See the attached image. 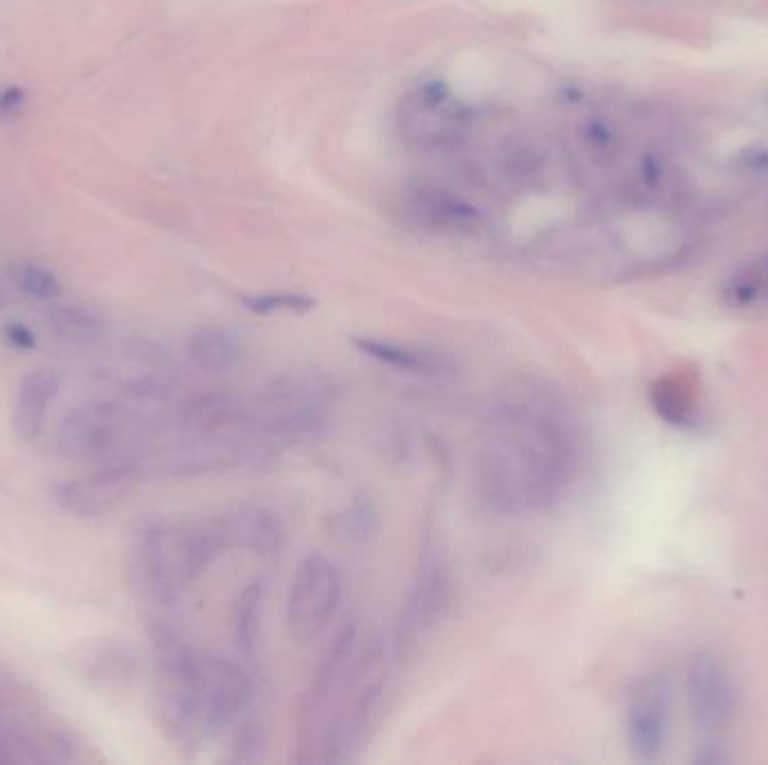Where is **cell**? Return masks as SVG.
Masks as SVG:
<instances>
[{"mask_svg":"<svg viewBox=\"0 0 768 765\" xmlns=\"http://www.w3.org/2000/svg\"><path fill=\"white\" fill-rule=\"evenodd\" d=\"M573 467L575 440L562 404L535 382L512 384L474 451L477 499L497 514L537 512L562 494Z\"/></svg>","mask_w":768,"mask_h":765,"instance_id":"1","label":"cell"},{"mask_svg":"<svg viewBox=\"0 0 768 765\" xmlns=\"http://www.w3.org/2000/svg\"><path fill=\"white\" fill-rule=\"evenodd\" d=\"M225 548L221 521L155 523L133 546L131 582L146 599L171 604Z\"/></svg>","mask_w":768,"mask_h":765,"instance_id":"2","label":"cell"},{"mask_svg":"<svg viewBox=\"0 0 768 765\" xmlns=\"http://www.w3.org/2000/svg\"><path fill=\"white\" fill-rule=\"evenodd\" d=\"M335 404L337 386L331 377L313 368H292L263 386L252 409L274 442H290L319 436Z\"/></svg>","mask_w":768,"mask_h":765,"instance_id":"3","label":"cell"},{"mask_svg":"<svg viewBox=\"0 0 768 765\" xmlns=\"http://www.w3.org/2000/svg\"><path fill=\"white\" fill-rule=\"evenodd\" d=\"M57 449L72 460H93L99 467L137 469L131 420L120 404L93 400L77 404L57 427Z\"/></svg>","mask_w":768,"mask_h":765,"instance_id":"4","label":"cell"},{"mask_svg":"<svg viewBox=\"0 0 768 765\" xmlns=\"http://www.w3.org/2000/svg\"><path fill=\"white\" fill-rule=\"evenodd\" d=\"M151 642L164 721L178 739H196L200 736L196 721L198 653L162 624L151 626Z\"/></svg>","mask_w":768,"mask_h":765,"instance_id":"5","label":"cell"},{"mask_svg":"<svg viewBox=\"0 0 768 765\" xmlns=\"http://www.w3.org/2000/svg\"><path fill=\"white\" fill-rule=\"evenodd\" d=\"M344 597V579L331 559L310 555L292 575L286 620L292 640L310 644L322 638Z\"/></svg>","mask_w":768,"mask_h":765,"instance_id":"6","label":"cell"},{"mask_svg":"<svg viewBox=\"0 0 768 765\" xmlns=\"http://www.w3.org/2000/svg\"><path fill=\"white\" fill-rule=\"evenodd\" d=\"M252 685L239 662L216 653H198L196 721L198 734L225 732L250 703Z\"/></svg>","mask_w":768,"mask_h":765,"instance_id":"7","label":"cell"},{"mask_svg":"<svg viewBox=\"0 0 768 765\" xmlns=\"http://www.w3.org/2000/svg\"><path fill=\"white\" fill-rule=\"evenodd\" d=\"M450 577L438 555L436 543L427 534L423 543V555L418 561L416 582L411 588L405 613L400 617L398 626V651L409 653L416 647L418 640L434 629V624L441 620L447 604H450Z\"/></svg>","mask_w":768,"mask_h":765,"instance_id":"8","label":"cell"},{"mask_svg":"<svg viewBox=\"0 0 768 765\" xmlns=\"http://www.w3.org/2000/svg\"><path fill=\"white\" fill-rule=\"evenodd\" d=\"M400 128L420 146H452L468 131V115L452 101L450 90L429 81L400 110Z\"/></svg>","mask_w":768,"mask_h":765,"instance_id":"9","label":"cell"},{"mask_svg":"<svg viewBox=\"0 0 768 765\" xmlns=\"http://www.w3.org/2000/svg\"><path fill=\"white\" fill-rule=\"evenodd\" d=\"M137 469L128 467H99L97 474L72 478V481H61L54 485L52 499L75 516L93 519L117 508L126 494L131 492Z\"/></svg>","mask_w":768,"mask_h":765,"instance_id":"10","label":"cell"},{"mask_svg":"<svg viewBox=\"0 0 768 765\" xmlns=\"http://www.w3.org/2000/svg\"><path fill=\"white\" fill-rule=\"evenodd\" d=\"M405 205L411 218L432 232L472 234L483 223L477 207L441 184H414L407 191Z\"/></svg>","mask_w":768,"mask_h":765,"instance_id":"11","label":"cell"},{"mask_svg":"<svg viewBox=\"0 0 768 765\" xmlns=\"http://www.w3.org/2000/svg\"><path fill=\"white\" fill-rule=\"evenodd\" d=\"M688 696L697 725L706 730H724L733 721L735 691L715 658H692L688 667Z\"/></svg>","mask_w":768,"mask_h":765,"instance_id":"12","label":"cell"},{"mask_svg":"<svg viewBox=\"0 0 768 765\" xmlns=\"http://www.w3.org/2000/svg\"><path fill=\"white\" fill-rule=\"evenodd\" d=\"M627 734L640 761L661 757L667 739V705L661 682L647 680L634 691L627 712Z\"/></svg>","mask_w":768,"mask_h":765,"instance_id":"13","label":"cell"},{"mask_svg":"<svg viewBox=\"0 0 768 765\" xmlns=\"http://www.w3.org/2000/svg\"><path fill=\"white\" fill-rule=\"evenodd\" d=\"M221 528L227 546H239L261 559L277 557L286 543V528L277 512L263 505H239L223 516Z\"/></svg>","mask_w":768,"mask_h":765,"instance_id":"14","label":"cell"},{"mask_svg":"<svg viewBox=\"0 0 768 765\" xmlns=\"http://www.w3.org/2000/svg\"><path fill=\"white\" fill-rule=\"evenodd\" d=\"M63 389L61 373L52 368H39L25 377L18 386V398L12 413L14 433L25 442L36 440L45 429L50 402L57 400Z\"/></svg>","mask_w":768,"mask_h":765,"instance_id":"15","label":"cell"},{"mask_svg":"<svg viewBox=\"0 0 768 765\" xmlns=\"http://www.w3.org/2000/svg\"><path fill=\"white\" fill-rule=\"evenodd\" d=\"M185 350L189 362L205 373H227L243 359L241 341L221 326L196 328L189 335Z\"/></svg>","mask_w":768,"mask_h":765,"instance_id":"16","label":"cell"},{"mask_svg":"<svg viewBox=\"0 0 768 765\" xmlns=\"http://www.w3.org/2000/svg\"><path fill=\"white\" fill-rule=\"evenodd\" d=\"M355 344H358V348L364 355H369L382 364L400 368V371H407V373L434 375V373H441L445 368V362L441 357L423 348L393 344V341L369 339V337L355 339Z\"/></svg>","mask_w":768,"mask_h":765,"instance_id":"17","label":"cell"},{"mask_svg":"<svg viewBox=\"0 0 768 765\" xmlns=\"http://www.w3.org/2000/svg\"><path fill=\"white\" fill-rule=\"evenodd\" d=\"M328 534L342 543H367L380 530V510L369 496H355L328 519Z\"/></svg>","mask_w":768,"mask_h":765,"instance_id":"18","label":"cell"},{"mask_svg":"<svg viewBox=\"0 0 768 765\" xmlns=\"http://www.w3.org/2000/svg\"><path fill=\"white\" fill-rule=\"evenodd\" d=\"M265 586L259 579L245 584L243 591L236 595L232 608V635L234 644L243 656H252L256 642H259V624L263 611Z\"/></svg>","mask_w":768,"mask_h":765,"instance_id":"19","label":"cell"},{"mask_svg":"<svg viewBox=\"0 0 768 765\" xmlns=\"http://www.w3.org/2000/svg\"><path fill=\"white\" fill-rule=\"evenodd\" d=\"M48 326L66 341H90L102 333V319L84 306H59L48 312Z\"/></svg>","mask_w":768,"mask_h":765,"instance_id":"20","label":"cell"},{"mask_svg":"<svg viewBox=\"0 0 768 765\" xmlns=\"http://www.w3.org/2000/svg\"><path fill=\"white\" fill-rule=\"evenodd\" d=\"M241 301L256 315H304L315 306L313 299L297 292H263L243 297Z\"/></svg>","mask_w":768,"mask_h":765,"instance_id":"21","label":"cell"},{"mask_svg":"<svg viewBox=\"0 0 768 765\" xmlns=\"http://www.w3.org/2000/svg\"><path fill=\"white\" fill-rule=\"evenodd\" d=\"M16 283L25 294H30L34 299H57L61 294V281L57 279V274L45 270L41 265H23L21 270L16 272Z\"/></svg>","mask_w":768,"mask_h":765,"instance_id":"22","label":"cell"},{"mask_svg":"<svg viewBox=\"0 0 768 765\" xmlns=\"http://www.w3.org/2000/svg\"><path fill=\"white\" fill-rule=\"evenodd\" d=\"M5 337L9 344L18 350H32L36 348V337L32 335V330L23 326V324H9L5 328Z\"/></svg>","mask_w":768,"mask_h":765,"instance_id":"23","label":"cell"},{"mask_svg":"<svg viewBox=\"0 0 768 765\" xmlns=\"http://www.w3.org/2000/svg\"><path fill=\"white\" fill-rule=\"evenodd\" d=\"M25 92L21 88H7L0 92V115H12L21 108Z\"/></svg>","mask_w":768,"mask_h":765,"instance_id":"24","label":"cell"}]
</instances>
